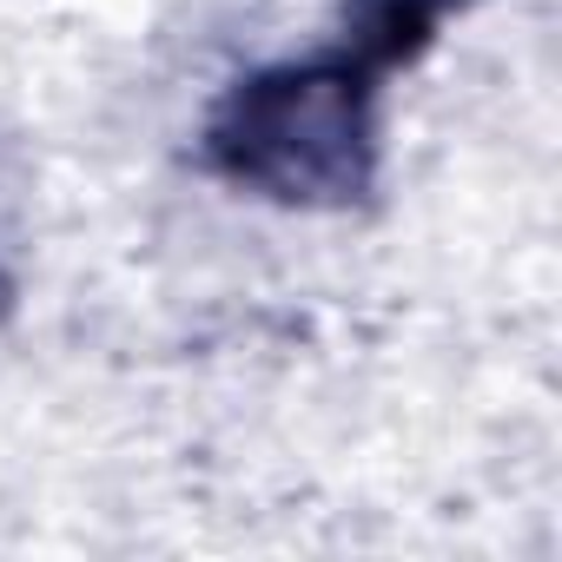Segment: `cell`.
<instances>
[{"label": "cell", "mask_w": 562, "mask_h": 562, "mask_svg": "<svg viewBox=\"0 0 562 562\" xmlns=\"http://www.w3.org/2000/svg\"><path fill=\"white\" fill-rule=\"evenodd\" d=\"M218 159L285 199L351 192L364 172V87L351 67L251 80L218 120Z\"/></svg>", "instance_id": "1"}]
</instances>
